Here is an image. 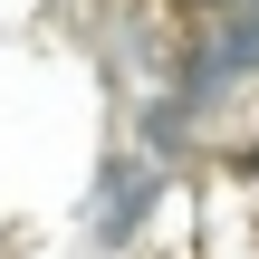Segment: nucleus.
<instances>
[{
    "instance_id": "1",
    "label": "nucleus",
    "mask_w": 259,
    "mask_h": 259,
    "mask_svg": "<svg viewBox=\"0 0 259 259\" xmlns=\"http://www.w3.org/2000/svg\"><path fill=\"white\" fill-rule=\"evenodd\" d=\"M240 77H259V0L250 10H221V19L192 38V58H183V115H202V106L231 96Z\"/></svg>"
},
{
    "instance_id": "2",
    "label": "nucleus",
    "mask_w": 259,
    "mask_h": 259,
    "mask_svg": "<svg viewBox=\"0 0 259 259\" xmlns=\"http://www.w3.org/2000/svg\"><path fill=\"white\" fill-rule=\"evenodd\" d=\"M154 192H163V173H154V163H115V173H106V211H96V240H106V250H125V240L144 231Z\"/></svg>"
},
{
    "instance_id": "3",
    "label": "nucleus",
    "mask_w": 259,
    "mask_h": 259,
    "mask_svg": "<svg viewBox=\"0 0 259 259\" xmlns=\"http://www.w3.org/2000/svg\"><path fill=\"white\" fill-rule=\"evenodd\" d=\"M192 10H211V19H221V10H250V0H192Z\"/></svg>"
},
{
    "instance_id": "4",
    "label": "nucleus",
    "mask_w": 259,
    "mask_h": 259,
    "mask_svg": "<svg viewBox=\"0 0 259 259\" xmlns=\"http://www.w3.org/2000/svg\"><path fill=\"white\" fill-rule=\"evenodd\" d=\"M240 173H259V144H250V154H240Z\"/></svg>"
}]
</instances>
